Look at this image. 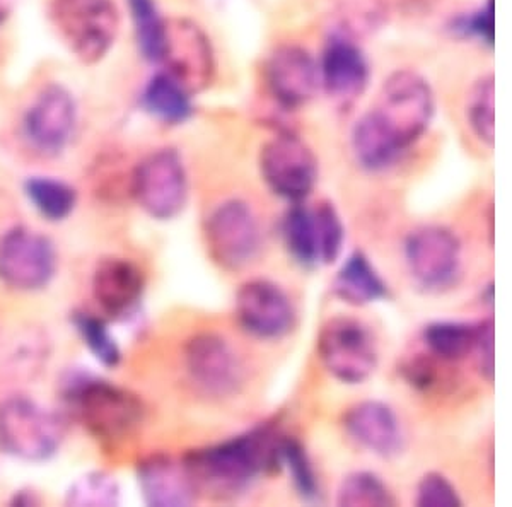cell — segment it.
Listing matches in <instances>:
<instances>
[{
	"instance_id": "cell-1",
	"label": "cell",
	"mask_w": 512,
	"mask_h": 507,
	"mask_svg": "<svg viewBox=\"0 0 512 507\" xmlns=\"http://www.w3.org/2000/svg\"><path fill=\"white\" fill-rule=\"evenodd\" d=\"M436 96L414 70H396L379 89L378 100L352 127L350 147L366 171L395 166L431 127Z\"/></svg>"
},
{
	"instance_id": "cell-2",
	"label": "cell",
	"mask_w": 512,
	"mask_h": 507,
	"mask_svg": "<svg viewBox=\"0 0 512 507\" xmlns=\"http://www.w3.org/2000/svg\"><path fill=\"white\" fill-rule=\"evenodd\" d=\"M280 439L274 426L260 424L222 443L190 451L183 465L197 490L238 492L262 475L279 472Z\"/></svg>"
},
{
	"instance_id": "cell-3",
	"label": "cell",
	"mask_w": 512,
	"mask_h": 507,
	"mask_svg": "<svg viewBox=\"0 0 512 507\" xmlns=\"http://www.w3.org/2000/svg\"><path fill=\"white\" fill-rule=\"evenodd\" d=\"M50 18L74 57L89 65L105 59L120 31L113 0H53Z\"/></svg>"
},
{
	"instance_id": "cell-4",
	"label": "cell",
	"mask_w": 512,
	"mask_h": 507,
	"mask_svg": "<svg viewBox=\"0 0 512 507\" xmlns=\"http://www.w3.org/2000/svg\"><path fill=\"white\" fill-rule=\"evenodd\" d=\"M321 364L344 385H361L378 368V342L366 323L352 316L326 320L316 338Z\"/></svg>"
},
{
	"instance_id": "cell-5",
	"label": "cell",
	"mask_w": 512,
	"mask_h": 507,
	"mask_svg": "<svg viewBox=\"0 0 512 507\" xmlns=\"http://www.w3.org/2000/svg\"><path fill=\"white\" fill-rule=\"evenodd\" d=\"M205 245L214 262L234 272L255 262L262 250V229L245 200L222 202L205 219Z\"/></svg>"
},
{
	"instance_id": "cell-6",
	"label": "cell",
	"mask_w": 512,
	"mask_h": 507,
	"mask_svg": "<svg viewBox=\"0 0 512 507\" xmlns=\"http://www.w3.org/2000/svg\"><path fill=\"white\" fill-rule=\"evenodd\" d=\"M62 424L47 408L26 398L0 405V448L26 461L48 460L62 443Z\"/></svg>"
},
{
	"instance_id": "cell-7",
	"label": "cell",
	"mask_w": 512,
	"mask_h": 507,
	"mask_svg": "<svg viewBox=\"0 0 512 507\" xmlns=\"http://www.w3.org/2000/svg\"><path fill=\"white\" fill-rule=\"evenodd\" d=\"M258 168L270 192L291 204H301L318 181V159L304 140L291 132L265 142Z\"/></svg>"
},
{
	"instance_id": "cell-8",
	"label": "cell",
	"mask_w": 512,
	"mask_h": 507,
	"mask_svg": "<svg viewBox=\"0 0 512 507\" xmlns=\"http://www.w3.org/2000/svg\"><path fill=\"white\" fill-rule=\"evenodd\" d=\"M408 272L425 291L441 292L456 286L461 275V241L446 226H420L403 245Z\"/></svg>"
},
{
	"instance_id": "cell-9",
	"label": "cell",
	"mask_w": 512,
	"mask_h": 507,
	"mask_svg": "<svg viewBox=\"0 0 512 507\" xmlns=\"http://www.w3.org/2000/svg\"><path fill=\"white\" fill-rule=\"evenodd\" d=\"M132 193L152 219L169 221L181 214L188 200V175L180 154L175 149L149 154L135 168Z\"/></svg>"
},
{
	"instance_id": "cell-10",
	"label": "cell",
	"mask_w": 512,
	"mask_h": 507,
	"mask_svg": "<svg viewBox=\"0 0 512 507\" xmlns=\"http://www.w3.org/2000/svg\"><path fill=\"white\" fill-rule=\"evenodd\" d=\"M163 72L180 82L188 93L209 88L216 74V55L205 31L190 19H166Z\"/></svg>"
},
{
	"instance_id": "cell-11",
	"label": "cell",
	"mask_w": 512,
	"mask_h": 507,
	"mask_svg": "<svg viewBox=\"0 0 512 507\" xmlns=\"http://www.w3.org/2000/svg\"><path fill=\"white\" fill-rule=\"evenodd\" d=\"M77 383L70 388V400L98 438L120 439L139 426L142 405L134 395L98 379H81Z\"/></svg>"
},
{
	"instance_id": "cell-12",
	"label": "cell",
	"mask_w": 512,
	"mask_h": 507,
	"mask_svg": "<svg viewBox=\"0 0 512 507\" xmlns=\"http://www.w3.org/2000/svg\"><path fill=\"white\" fill-rule=\"evenodd\" d=\"M57 269L52 241L33 229L16 228L0 239V280L19 291L47 286Z\"/></svg>"
},
{
	"instance_id": "cell-13",
	"label": "cell",
	"mask_w": 512,
	"mask_h": 507,
	"mask_svg": "<svg viewBox=\"0 0 512 507\" xmlns=\"http://www.w3.org/2000/svg\"><path fill=\"white\" fill-rule=\"evenodd\" d=\"M239 327L260 340H280L296 327V308L282 287L268 279H253L236 294Z\"/></svg>"
},
{
	"instance_id": "cell-14",
	"label": "cell",
	"mask_w": 512,
	"mask_h": 507,
	"mask_svg": "<svg viewBox=\"0 0 512 507\" xmlns=\"http://www.w3.org/2000/svg\"><path fill=\"white\" fill-rule=\"evenodd\" d=\"M185 366L193 383L210 397H233L243 386V364L233 345L217 333H200L185 347Z\"/></svg>"
},
{
	"instance_id": "cell-15",
	"label": "cell",
	"mask_w": 512,
	"mask_h": 507,
	"mask_svg": "<svg viewBox=\"0 0 512 507\" xmlns=\"http://www.w3.org/2000/svg\"><path fill=\"white\" fill-rule=\"evenodd\" d=\"M77 106L72 94L59 84L41 89L24 117V135L45 156H57L76 132Z\"/></svg>"
},
{
	"instance_id": "cell-16",
	"label": "cell",
	"mask_w": 512,
	"mask_h": 507,
	"mask_svg": "<svg viewBox=\"0 0 512 507\" xmlns=\"http://www.w3.org/2000/svg\"><path fill=\"white\" fill-rule=\"evenodd\" d=\"M265 81L280 108L299 110L308 105L320 89L318 62L306 48L284 45L268 57Z\"/></svg>"
},
{
	"instance_id": "cell-17",
	"label": "cell",
	"mask_w": 512,
	"mask_h": 507,
	"mask_svg": "<svg viewBox=\"0 0 512 507\" xmlns=\"http://www.w3.org/2000/svg\"><path fill=\"white\" fill-rule=\"evenodd\" d=\"M320 88L338 101L354 103L361 98L371 79L367 57L357 41L345 33H333L326 41L325 50L318 62Z\"/></svg>"
},
{
	"instance_id": "cell-18",
	"label": "cell",
	"mask_w": 512,
	"mask_h": 507,
	"mask_svg": "<svg viewBox=\"0 0 512 507\" xmlns=\"http://www.w3.org/2000/svg\"><path fill=\"white\" fill-rule=\"evenodd\" d=\"M342 426L352 441L381 458L398 456L405 448L402 424L388 403H355L345 412Z\"/></svg>"
},
{
	"instance_id": "cell-19",
	"label": "cell",
	"mask_w": 512,
	"mask_h": 507,
	"mask_svg": "<svg viewBox=\"0 0 512 507\" xmlns=\"http://www.w3.org/2000/svg\"><path fill=\"white\" fill-rule=\"evenodd\" d=\"M140 492L154 507L190 506L195 501V485L183 463L164 455H152L137 468Z\"/></svg>"
},
{
	"instance_id": "cell-20",
	"label": "cell",
	"mask_w": 512,
	"mask_h": 507,
	"mask_svg": "<svg viewBox=\"0 0 512 507\" xmlns=\"http://www.w3.org/2000/svg\"><path fill=\"white\" fill-rule=\"evenodd\" d=\"M94 298L115 318L132 313L144 294V274L135 263L108 258L99 263L93 279Z\"/></svg>"
},
{
	"instance_id": "cell-21",
	"label": "cell",
	"mask_w": 512,
	"mask_h": 507,
	"mask_svg": "<svg viewBox=\"0 0 512 507\" xmlns=\"http://www.w3.org/2000/svg\"><path fill=\"white\" fill-rule=\"evenodd\" d=\"M332 291L335 298L352 306H366L390 298L388 284L362 251H354L347 257L333 279Z\"/></svg>"
},
{
	"instance_id": "cell-22",
	"label": "cell",
	"mask_w": 512,
	"mask_h": 507,
	"mask_svg": "<svg viewBox=\"0 0 512 507\" xmlns=\"http://www.w3.org/2000/svg\"><path fill=\"white\" fill-rule=\"evenodd\" d=\"M282 238L292 260L303 269H315L321 263V226L316 207L292 205L282 219Z\"/></svg>"
},
{
	"instance_id": "cell-23",
	"label": "cell",
	"mask_w": 512,
	"mask_h": 507,
	"mask_svg": "<svg viewBox=\"0 0 512 507\" xmlns=\"http://www.w3.org/2000/svg\"><path fill=\"white\" fill-rule=\"evenodd\" d=\"M140 101L149 115L168 125H180L192 117V94L166 72L147 82Z\"/></svg>"
},
{
	"instance_id": "cell-24",
	"label": "cell",
	"mask_w": 512,
	"mask_h": 507,
	"mask_svg": "<svg viewBox=\"0 0 512 507\" xmlns=\"http://www.w3.org/2000/svg\"><path fill=\"white\" fill-rule=\"evenodd\" d=\"M480 321H434L422 330V340L431 356L456 362L473 354L477 344Z\"/></svg>"
},
{
	"instance_id": "cell-25",
	"label": "cell",
	"mask_w": 512,
	"mask_h": 507,
	"mask_svg": "<svg viewBox=\"0 0 512 507\" xmlns=\"http://www.w3.org/2000/svg\"><path fill=\"white\" fill-rule=\"evenodd\" d=\"M135 26V38L144 59L159 64L166 38V19L159 14L154 0H128Z\"/></svg>"
},
{
	"instance_id": "cell-26",
	"label": "cell",
	"mask_w": 512,
	"mask_h": 507,
	"mask_svg": "<svg viewBox=\"0 0 512 507\" xmlns=\"http://www.w3.org/2000/svg\"><path fill=\"white\" fill-rule=\"evenodd\" d=\"M337 504L342 507H393L396 497L376 473L352 472L340 482Z\"/></svg>"
},
{
	"instance_id": "cell-27",
	"label": "cell",
	"mask_w": 512,
	"mask_h": 507,
	"mask_svg": "<svg viewBox=\"0 0 512 507\" xmlns=\"http://www.w3.org/2000/svg\"><path fill=\"white\" fill-rule=\"evenodd\" d=\"M280 470L291 475L292 485L301 499L318 502L321 499L320 480L301 441L291 436L280 439Z\"/></svg>"
},
{
	"instance_id": "cell-28",
	"label": "cell",
	"mask_w": 512,
	"mask_h": 507,
	"mask_svg": "<svg viewBox=\"0 0 512 507\" xmlns=\"http://www.w3.org/2000/svg\"><path fill=\"white\" fill-rule=\"evenodd\" d=\"M26 195L48 221H64L76 207V192L53 178H31L26 183Z\"/></svg>"
},
{
	"instance_id": "cell-29",
	"label": "cell",
	"mask_w": 512,
	"mask_h": 507,
	"mask_svg": "<svg viewBox=\"0 0 512 507\" xmlns=\"http://www.w3.org/2000/svg\"><path fill=\"white\" fill-rule=\"evenodd\" d=\"M495 81L483 76L473 84L466 100V120L478 140L494 146L495 140Z\"/></svg>"
},
{
	"instance_id": "cell-30",
	"label": "cell",
	"mask_w": 512,
	"mask_h": 507,
	"mask_svg": "<svg viewBox=\"0 0 512 507\" xmlns=\"http://www.w3.org/2000/svg\"><path fill=\"white\" fill-rule=\"evenodd\" d=\"M72 321L84 340V344L88 345L94 357L108 368H115L120 362L122 354H120L115 338L111 337L105 321L89 315V313H76Z\"/></svg>"
},
{
	"instance_id": "cell-31",
	"label": "cell",
	"mask_w": 512,
	"mask_h": 507,
	"mask_svg": "<svg viewBox=\"0 0 512 507\" xmlns=\"http://www.w3.org/2000/svg\"><path fill=\"white\" fill-rule=\"evenodd\" d=\"M120 489L117 482L105 473H91L77 480L67 496L72 506H117Z\"/></svg>"
},
{
	"instance_id": "cell-32",
	"label": "cell",
	"mask_w": 512,
	"mask_h": 507,
	"mask_svg": "<svg viewBox=\"0 0 512 507\" xmlns=\"http://www.w3.org/2000/svg\"><path fill=\"white\" fill-rule=\"evenodd\" d=\"M318 219H320L321 239H323V251L321 262L323 265H332L337 262L345 243V226L342 217L335 209L332 202H320L316 205Z\"/></svg>"
},
{
	"instance_id": "cell-33",
	"label": "cell",
	"mask_w": 512,
	"mask_h": 507,
	"mask_svg": "<svg viewBox=\"0 0 512 507\" xmlns=\"http://www.w3.org/2000/svg\"><path fill=\"white\" fill-rule=\"evenodd\" d=\"M415 504L419 507H461L458 490L443 473L429 472L420 478Z\"/></svg>"
},
{
	"instance_id": "cell-34",
	"label": "cell",
	"mask_w": 512,
	"mask_h": 507,
	"mask_svg": "<svg viewBox=\"0 0 512 507\" xmlns=\"http://www.w3.org/2000/svg\"><path fill=\"white\" fill-rule=\"evenodd\" d=\"M494 26V0H487L477 11L456 19L453 23V31L466 38H475L487 47H492L495 38Z\"/></svg>"
},
{
	"instance_id": "cell-35",
	"label": "cell",
	"mask_w": 512,
	"mask_h": 507,
	"mask_svg": "<svg viewBox=\"0 0 512 507\" xmlns=\"http://www.w3.org/2000/svg\"><path fill=\"white\" fill-rule=\"evenodd\" d=\"M473 352H477L478 371L489 383L494 381V321H480L477 344Z\"/></svg>"
},
{
	"instance_id": "cell-36",
	"label": "cell",
	"mask_w": 512,
	"mask_h": 507,
	"mask_svg": "<svg viewBox=\"0 0 512 507\" xmlns=\"http://www.w3.org/2000/svg\"><path fill=\"white\" fill-rule=\"evenodd\" d=\"M402 374L417 390H429L436 383V364L429 357H414L403 364Z\"/></svg>"
},
{
	"instance_id": "cell-37",
	"label": "cell",
	"mask_w": 512,
	"mask_h": 507,
	"mask_svg": "<svg viewBox=\"0 0 512 507\" xmlns=\"http://www.w3.org/2000/svg\"><path fill=\"white\" fill-rule=\"evenodd\" d=\"M7 14H9V6L4 0H0V28H2V24L6 23Z\"/></svg>"
},
{
	"instance_id": "cell-38",
	"label": "cell",
	"mask_w": 512,
	"mask_h": 507,
	"mask_svg": "<svg viewBox=\"0 0 512 507\" xmlns=\"http://www.w3.org/2000/svg\"><path fill=\"white\" fill-rule=\"evenodd\" d=\"M483 298L487 299L485 303L492 304V301H494V284H489L487 286V291H485V296Z\"/></svg>"
}]
</instances>
